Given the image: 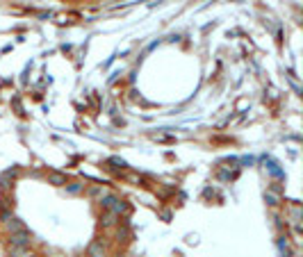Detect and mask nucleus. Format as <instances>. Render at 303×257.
I'll return each instance as SVG.
<instances>
[{"instance_id": "nucleus-1", "label": "nucleus", "mask_w": 303, "mask_h": 257, "mask_svg": "<svg viewBox=\"0 0 303 257\" xmlns=\"http://www.w3.org/2000/svg\"><path fill=\"white\" fill-rule=\"evenodd\" d=\"M98 203L103 205V210H107V212H114L117 216H121V214H123V212L128 210L126 200H123V198H118L117 194H112V191L107 194V196H103V198H101Z\"/></svg>"}, {"instance_id": "nucleus-2", "label": "nucleus", "mask_w": 303, "mask_h": 257, "mask_svg": "<svg viewBox=\"0 0 303 257\" xmlns=\"http://www.w3.org/2000/svg\"><path fill=\"white\" fill-rule=\"evenodd\" d=\"M9 246H23V248H30L32 246V232L28 230H21V232H14V235L7 237Z\"/></svg>"}, {"instance_id": "nucleus-3", "label": "nucleus", "mask_w": 303, "mask_h": 257, "mask_svg": "<svg viewBox=\"0 0 303 257\" xmlns=\"http://www.w3.org/2000/svg\"><path fill=\"white\" fill-rule=\"evenodd\" d=\"M87 257H107V248L103 246V242H101V239H96V242L89 243Z\"/></svg>"}, {"instance_id": "nucleus-4", "label": "nucleus", "mask_w": 303, "mask_h": 257, "mask_svg": "<svg viewBox=\"0 0 303 257\" xmlns=\"http://www.w3.org/2000/svg\"><path fill=\"white\" fill-rule=\"evenodd\" d=\"M2 223H5V230H7V235H14V232H21V230H25L23 221H21V219H16V216H9V219H5Z\"/></svg>"}, {"instance_id": "nucleus-5", "label": "nucleus", "mask_w": 303, "mask_h": 257, "mask_svg": "<svg viewBox=\"0 0 303 257\" xmlns=\"http://www.w3.org/2000/svg\"><path fill=\"white\" fill-rule=\"evenodd\" d=\"M117 223H118V216L114 212H107V210L101 212V226L103 227H114Z\"/></svg>"}, {"instance_id": "nucleus-6", "label": "nucleus", "mask_w": 303, "mask_h": 257, "mask_svg": "<svg viewBox=\"0 0 303 257\" xmlns=\"http://www.w3.org/2000/svg\"><path fill=\"white\" fill-rule=\"evenodd\" d=\"M7 255L9 257H34V253L30 248H23V246H7Z\"/></svg>"}, {"instance_id": "nucleus-7", "label": "nucleus", "mask_w": 303, "mask_h": 257, "mask_svg": "<svg viewBox=\"0 0 303 257\" xmlns=\"http://www.w3.org/2000/svg\"><path fill=\"white\" fill-rule=\"evenodd\" d=\"M48 182H50V184H55V187H64V184L68 182V178H67L64 173H57V171H50V173H48Z\"/></svg>"}, {"instance_id": "nucleus-8", "label": "nucleus", "mask_w": 303, "mask_h": 257, "mask_svg": "<svg viewBox=\"0 0 303 257\" xmlns=\"http://www.w3.org/2000/svg\"><path fill=\"white\" fill-rule=\"evenodd\" d=\"M265 200H267V205H269V207H278V205H281V196H278L276 191H271V189L265 194Z\"/></svg>"}, {"instance_id": "nucleus-9", "label": "nucleus", "mask_w": 303, "mask_h": 257, "mask_svg": "<svg viewBox=\"0 0 303 257\" xmlns=\"http://www.w3.org/2000/svg\"><path fill=\"white\" fill-rule=\"evenodd\" d=\"M64 187H67V194H71V196H75V194H80V191L84 189L82 182H67Z\"/></svg>"}, {"instance_id": "nucleus-10", "label": "nucleus", "mask_w": 303, "mask_h": 257, "mask_svg": "<svg viewBox=\"0 0 303 257\" xmlns=\"http://www.w3.org/2000/svg\"><path fill=\"white\" fill-rule=\"evenodd\" d=\"M107 194H110V191L105 189V187H91V189H89V196H91V198H98V200H101L103 196H107Z\"/></svg>"}, {"instance_id": "nucleus-11", "label": "nucleus", "mask_w": 303, "mask_h": 257, "mask_svg": "<svg viewBox=\"0 0 303 257\" xmlns=\"http://www.w3.org/2000/svg\"><path fill=\"white\" fill-rule=\"evenodd\" d=\"M123 178H126V180H130V182H135V184H144V178H141V175H137V173H126Z\"/></svg>"}, {"instance_id": "nucleus-12", "label": "nucleus", "mask_w": 303, "mask_h": 257, "mask_svg": "<svg viewBox=\"0 0 303 257\" xmlns=\"http://www.w3.org/2000/svg\"><path fill=\"white\" fill-rule=\"evenodd\" d=\"M55 257H64V255H55Z\"/></svg>"}]
</instances>
